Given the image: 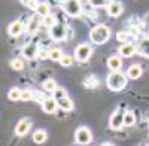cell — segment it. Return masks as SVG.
Wrapping results in <instances>:
<instances>
[{
	"label": "cell",
	"instance_id": "1",
	"mask_svg": "<svg viewBox=\"0 0 149 146\" xmlns=\"http://www.w3.org/2000/svg\"><path fill=\"white\" fill-rule=\"evenodd\" d=\"M127 75H124L119 70H112V73L107 76V87L112 91H121L127 85Z\"/></svg>",
	"mask_w": 149,
	"mask_h": 146
},
{
	"label": "cell",
	"instance_id": "2",
	"mask_svg": "<svg viewBox=\"0 0 149 146\" xmlns=\"http://www.w3.org/2000/svg\"><path fill=\"white\" fill-rule=\"evenodd\" d=\"M110 38V29L106 26H95L90 31V39L95 45H103L109 40Z\"/></svg>",
	"mask_w": 149,
	"mask_h": 146
},
{
	"label": "cell",
	"instance_id": "3",
	"mask_svg": "<svg viewBox=\"0 0 149 146\" xmlns=\"http://www.w3.org/2000/svg\"><path fill=\"white\" fill-rule=\"evenodd\" d=\"M91 139H93V134L86 127H79L74 131V142L78 145H88L91 143Z\"/></svg>",
	"mask_w": 149,
	"mask_h": 146
},
{
	"label": "cell",
	"instance_id": "4",
	"mask_svg": "<svg viewBox=\"0 0 149 146\" xmlns=\"http://www.w3.org/2000/svg\"><path fill=\"white\" fill-rule=\"evenodd\" d=\"M93 54V48L91 45L88 43H81L76 46V49H74V58L78 60V61H86Z\"/></svg>",
	"mask_w": 149,
	"mask_h": 146
},
{
	"label": "cell",
	"instance_id": "5",
	"mask_svg": "<svg viewBox=\"0 0 149 146\" xmlns=\"http://www.w3.org/2000/svg\"><path fill=\"white\" fill-rule=\"evenodd\" d=\"M63 9L66 10V14L70 17H79L81 15V2L79 0H64Z\"/></svg>",
	"mask_w": 149,
	"mask_h": 146
},
{
	"label": "cell",
	"instance_id": "6",
	"mask_svg": "<svg viewBox=\"0 0 149 146\" xmlns=\"http://www.w3.org/2000/svg\"><path fill=\"white\" fill-rule=\"evenodd\" d=\"M67 34H69V31H67V29L63 26V24L57 22L55 26L49 27V36H51L54 40H64L67 38Z\"/></svg>",
	"mask_w": 149,
	"mask_h": 146
},
{
	"label": "cell",
	"instance_id": "7",
	"mask_svg": "<svg viewBox=\"0 0 149 146\" xmlns=\"http://www.w3.org/2000/svg\"><path fill=\"white\" fill-rule=\"evenodd\" d=\"M124 113L125 112H122L121 109H118L116 112L112 113V116L109 119V125H110L112 130H119L124 125Z\"/></svg>",
	"mask_w": 149,
	"mask_h": 146
},
{
	"label": "cell",
	"instance_id": "8",
	"mask_svg": "<svg viewBox=\"0 0 149 146\" xmlns=\"http://www.w3.org/2000/svg\"><path fill=\"white\" fill-rule=\"evenodd\" d=\"M58 107V102L55 97H46V100L42 103V109L45 113H54Z\"/></svg>",
	"mask_w": 149,
	"mask_h": 146
},
{
	"label": "cell",
	"instance_id": "9",
	"mask_svg": "<svg viewBox=\"0 0 149 146\" xmlns=\"http://www.w3.org/2000/svg\"><path fill=\"white\" fill-rule=\"evenodd\" d=\"M22 30H24V22L19 21V19L10 22V26L8 27V33H9V36H12V38H17V36H19V34L22 33Z\"/></svg>",
	"mask_w": 149,
	"mask_h": 146
},
{
	"label": "cell",
	"instance_id": "10",
	"mask_svg": "<svg viewBox=\"0 0 149 146\" xmlns=\"http://www.w3.org/2000/svg\"><path fill=\"white\" fill-rule=\"evenodd\" d=\"M136 51H137V46H134L133 43H122V46H119V55L121 57H131L133 54H136Z\"/></svg>",
	"mask_w": 149,
	"mask_h": 146
},
{
	"label": "cell",
	"instance_id": "11",
	"mask_svg": "<svg viewBox=\"0 0 149 146\" xmlns=\"http://www.w3.org/2000/svg\"><path fill=\"white\" fill-rule=\"evenodd\" d=\"M107 14L110 17H118L122 14V5L121 2H116V0H113V2H109L107 5Z\"/></svg>",
	"mask_w": 149,
	"mask_h": 146
},
{
	"label": "cell",
	"instance_id": "12",
	"mask_svg": "<svg viewBox=\"0 0 149 146\" xmlns=\"http://www.w3.org/2000/svg\"><path fill=\"white\" fill-rule=\"evenodd\" d=\"M30 127H31V121L30 119H22V121L18 122V125L15 128V133L18 136H26L29 133V130H30Z\"/></svg>",
	"mask_w": 149,
	"mask_h": 146
},
{
	"label": "cell",
	"instance_id": "13",
	"mask_svg": "<svg viewBox=\"0 0 149 146\" xmlns=\"http://www.w3.org/2000/svg\"><path fill=\"white\" fill-rule=\"evenodd\" d=\"M107 67L110 70H119L122 67V60L121 55H112L107 58Z\"/></svg>",
	"mask_w": 149,
	"mask_h": 146
},
{
	"label": "cell",
	"instance_id": "14",
	"mask_svg": "<svg viewBox=\"0 0 149 146\" xmlns=\"http://www.w3.org/2000/svg\"><path fill=\"white\" fill-rule=\"evenodd\" d=\"M142 73H143V70H142V67H140L139 64H133V66H130L128 70H127V76H128L130 79H139V78L142 76Z\"/></svg>",
	"mask_w": 149,
	"mask_h": 146
},
{
	"label": "cell",
	"instance_id": "15",
	"mask_svg": "<svg viewBox=\"0 0 149 146\" xmlns=\"http://www.w3.org/2000/svg\"><path fill=\"white\" fill-rule=\"evenodd\" d=\"M137 51H139L140 55L149 58V38H143V39H140L139 46H137Z\"/></svg>",
	"mask_w": 149,
	"mask_h": 146
},
{
	"label": "cell",
	"instance_id": "16",
	"mask_svg": "<svg viewBox=\"0 0 149 146\" xmlns=\"http://www.w3.org/2000/svg\"><path fill=\"white\" fill-rule=\"evenodd\" d=\"M58 107L61 109V111H64V112H70L73 111V102L69 99V97H63V99H58Z\"/></svg>",
	"mask_w": 149,
	"mask_h": 146
},
{
	"label": "cell",
	"instance_id": "17",
	"mask_svg": "<svg viewBox=\"0 0 149 146\" xmlns=\"http://www.w3.org/2000/svg\"><path fill=\"white\" fill-rule=\"evenodd\" d=\"M37 51H39V49H37L34 45H27L22 49V55L26 58H34V57H37Z\"/></svg>",
	"mask_w": 149,
	"mask_h": 146
},
{
	"label": "cell",
	"instance_id": "18",
	"mask_svg": "<svg viewBox=\"0 0 149 146\" xmlns=\"http://www.w3.org/2000/svg\"><path fill=\"white\" fill-rule=\"evenodd\" d=\"M36 12H37V15L39 17H46L48 14H49V5L48 3H45V2H42V3H39L37 5V8H36Z\"/></svg>",
	"mask_w": 149,
	"mask_h": 146
},
{
	"label": "cell",
	"instance_id": "19",
	"mask_svg": "<svg viewBox=\"0 0 149 146\" xmlns=\"http://www.w3.org/2000/svg\"><path fill=\"white\" fill-rule=\"evenodd\" d=\"M21 90L19 88H10L9 90V92H8V97H9V100H12V102H18V100H21Z\"/></svg>",
	"mask_w": 149,
	"mask_h": 146
},
{
	"label": "cell",
	"instance_id": "20",
	"mask_svg": "<svg viewBox=\"0 0 149 146\" xmlns=\"http://www.w3.org/2000/svg\"><path fill=\"white\" fill-rule=\"evenodd\" d=\"M33 140L36 142V143H43V142H46V131H43V130H37V131H34V134H33Z\"/></svg>",
	"mask_w": 149,
	"mask_h": 146
},
{
	"label": "cell",
	"instance_id": "21",
	"mask_svg": "<svg viewBox=\"0 0 149 146\" xmlns=\"http://www.w3.org/2000/svg\"><path fill=\"white\" fill-rule=\"evenodd\" d=\"M134 122H136V116H134V113L130 112V111H127L125 113H124V125L131 127Z\"/></svg>",
	"mask_w": 149,
	"mask_h": 146
},
{
	"label": "cell",
	"instance_id": "22",
	"mask_svg": "<svg viewBox=\"0 0 149 146\" xmlns=\"http://www.w3.org/2000/svg\"><path fill=\"white\" fill-rule=\"evenodd\" d=\"M40 27V19L39 18H31L30 22H29V27H27V31L29 33H34L37 31V29Z\"/></svg>",
	"mask_w": 149,
	"mask_h": 146
},
{
	"label": "cell",
	"instance_id": "23",
	"mask_svg": "<svg viewBox=\"0 0 149 146\" xmlns=\"http://www.w3.org/2000/svg\"><path fill=\"white\" fill-rule=\"evenodd\" d=\"M43 90L48 91V92H54L57 90V82L54 79H46L43 82Z\"/></svg>",
	"mask_w": 149,
	"mask_h": 146
},
{
	"label": "cell",
	"instance_id": "24",
	"mask_svg": "<svg viewBox=\"0 0 149 146\" xmlns=\"http://www.w3.org/2000/svg\"><path fill=\"white\" fill-rule=\"evenodd\" d=\"M61 55H63V52H61V49H58V48H52V49L49 51V60H52V61H60Z\"/></svg>",
	"mask_w": 149,
	"mask_h": 146
},
{
	"label": "cell",
	"instance_id": "25",
	"mask_svg": "<svg viewBox=\"0 0 149 146\" xmlns=\"http://www.w3.org/2000/svg\"><path fill=\"white\" fill-rule=\"evenodd\" d=\"M46 27H52V26H55L57 24V18H55V15H52V14H48L46 17H43V21H42Z\"/></svg>",
	"mask_w": 149,
	"mask_h": 146
},
{
	"label": "cell",
	"instance_id": "26",
	"mask_svg": "<svg viewBox=\"0 0 149 146\" xmlns=\"http://www.w3.org/2000/svg\"><path fill=\"white\" fill-rule=\"evenodd\" d=\"M60 64L63 66V67H70L73 64V58L70 55L63 54V55H61V58H60Z\"/></svg>",
	"mask_w": 149,
	"mask_h": 146
},
{
	"label": "cell",
	"instance_id": "27",
	"mask_svg": "<svg viewBox=\"0 0 149 146\" xmlns=\"http://www.w3.org/2000/svg\"><path fill=\"white\" fill-rule=\"evenodd\" d=\"M10 67L14 69V70H22V69H24L22 58H14V60L10 61Z\"/></svg>",
	"mask_w": 149,
	"mask_h": 146
},
{
	"label": "cell",
	"instance_id": "28",
	"mask_svg": "<svg viewBox=\"0 0 149 146\" xmlns=\"http://www.w3.org/2000/svg\"><path fill=\"white\" fill-rule=\"evenodd\" d=\"M116 39H118L121 43H128V42L131 40V36H130L128 33H124V31H122V33H118V34H116Z\"/></svg>",
	"mask_w": 149,
	"mask_h": 146
},
{
	"label": "cell",
	"instance_id": "29",
	"mask_svg": "<svg viewBox=\"0 0 149 146\" xmlns=\"http://www.w3.org/2000/svg\"><path fill=\"white\" fill-rule=\"evenodd\" d=\"M88 2L94 8H103V6H107L109 5V0H88Z\"/></svg>",
	"mask_w": 149,
	"mask_h": 146
},
{
	"label": "cell",
	"instance_id": "30",
	"mask_svg": "<svg viewBox=\"0 0 149 146\" xmlns=\"http://www.w3.org/2000/svg\"><path fill=\"white\" fill-rule=\"evenodd\" d=\"M66 90L64 88H61V87H57V90L54 91V97L58 100V99H63V97H66Z\"/></svg>",
	"mask_w": 149,
	"mask_h": 146
},
{
	"label": "cell",
	"instance_id": "31",
	"mask_svg": "<svg viewBox=\"0 0 149 146\" xmlns=\"http://www.w3.org/2000/svg\"><path fill=\"white\" fill-rule=\"evenodd\" d=\"M21 100L22 102H29V100H33V92L29 91V90H24L21 92Z\"/></svg>",
	"mask_w": 149,
	"mask_h": 146
},
{
	"label": "cell",
	"instance_id": "32",
	"mask_svg": "<svg viewBox=\"0 0 149 146\" xmlns=\"http://www.w3.org/2000/svg\"><path fill=\"white\" fill-rule=\"evenodd\" d=\"M33 99H34L36 102H39V103H43V102L46 100V95H45L43 92L36 91V92H33Z\"/></svg>",
	"mask_w": 149,
	"mask_h": 146
},
{
	"label": "cell",
	"instance_id": "33",
	"mask_svg": "<svg viewBox=\"0 0 149 146\" xmlns=\"http://www.w3.org/2000/svg\"><path fill=\"white\" fill-rule=\"evenodd\" d=\"M21 2H22L24 5H26L27 8H30V9H34V10H36L37 5H39V3L36 2V0H21Z\"/></svg>",
	"mask_w": 149,
	"mask_h": 146
},
{
	"label": "cell",
	"instance_id": "34",
	"mask_svg": "<svg viewBox=\"0 0 149 146\" xmlns=\"http://www.w3.org/2000/svg\"><path fill=\"white\" fill-rule=\"evenodd\" d=\"M46 57L49 58V51H45V49H39V51H37V58L45 60Z\"/></svg>",
	"mask_w": 149,
	"mask_h": 146
},
{
	"label": "cell",
	"instance_id": "35",
	"mask_svg": "<svg viewBox=\"0 0 149 146\" xmlns=\"http://www.w3.org/2000/svg\"><path fill=\"white\" fill-rule=\"evenodd\" d=\"M145 22L148 24V27H149V14H148V17H146V19H145Z\"/></svg>",
	"mask_w": 149,
	"mask_h": 146
}]
</instances>
